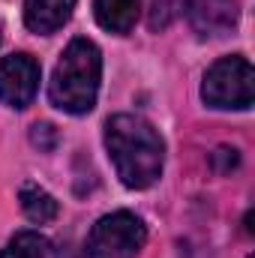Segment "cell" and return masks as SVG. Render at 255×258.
<instances>
[{
	"instance_id": "6da1fadb",
	"label": "cell",
	"mask_w": 255,
	"mask_h": 258,
	"mask_svg": "<svg viewBox=\"0 0 255 258\" xmlns=\"http://www.w3.org/2000/svg\"><path fill=\"white\" fill-rule=\"evenodd\" d=\"M105 150L120 183L129 189H147L162 174L165 141L150 120L138 114H114L105 123Z\"/></svg>"
},
{
	"instance_id": "7a4b0ae2",
	"label": "cell",
	"mask_w": 255,
	"mask_h": 258,
	"mask_svg": "<svg viewBox=\"0 0 255 258\" xmlns=\"http://www.w3.org/2000/svg\"><path fill=\"white\" fill-rule=\"evenodd\" d=\"M102 81V54L90 39H72L66 45L63 57L54 66L48 96L51 105L66 114H87L96 105Z\"/></svg>"
},
{
	"instance_id": "3957f363",
	"label": "cell",
	"mask_w": 255,
	"mask_h": 258,
	"mask_svg": "<svg viewBox=\"0 0 255 258\" xmlns=\"http://www.w3.org/2000/svg\"><path fill=\"white\" fill-rule=\"evenodd\" d=\"M147 243V228L144 222L129 213L117 210L102 216L84 243V258H135Z\"/></svg>"
},
{
	"instance_id": "277c9868",
	"label": "cell",
	"mask_w": 255,
	"mask_h": 258,
	"mask_svg": "<svg viewBox=\"0 0 255 258\" xmlns=\"http://www.w3.org/2000/svg\"><path fill=\"white\" fill-rule=\"evenodd\" d=\"M201 96L210 108H237L252 105V63L243 54L222 57L204 72Z\"/></svg>"
},
{
	"instance_id": "5b68a950",
	"label": "cell",
	"mask_w": 255,
	"mask_h": 258,
	"mask_svg": "<svg viewBox=\"0 0 255 258\" xmlns=\"http://www.w3.org/2000/svg\"><path fill=\"white\" fill-rule=\"evenodd\" d=\"M39 63L30 54H9L0 60V102L9 108H27L39 93Z\"/></svg>"
},
{
	"instance_id": "8992f818",
	"label": "cell",
	"mask_w": 255,
	"mask_h": 258,
	"mask_svg": "<svg viewBox=\"0 0 255 258\" xmlns=\"http://www.w3.org/2000/svg\"><path fill=\"white\" fill-rule=\"evenodd\" d=\"M183 12L198 36H225L240 18L237 0H189Z\"/></svg>"
},
{
	"instance_id": "52a82bcc",
	"label": "cell",
	"mask_w": 255,
	"mask_h": 258,
	"mask_svg": "<svg viewBox=\"0 0 255 258\" xmlns=\"http://www.w3.org/2000/svg\"><path fill=\"white\" fill-rule=\"evenodd\" d=\"M75 3L78 0H24V24L33 33L48 36L69 21Z\"/></svg>"
},
{
	"instance_id": "ba28073f",
	"label": "cell",
	"mask_w": 255,
	"mask_h": 258,
	"mask_svg": "<svg viewBox=\"0 0 255 258\" xmlns=\"http://www.w3.org/2000/svg\"><path fill=\"white\" fill-rule=\"evenodd\" d=\"M141 0H93V15L102 30L123 36L138 21Z\"/></svg>"
},
{
	"instance_id": "9c48e42d",
	"label": "cell",
	"mask_w": 255,
	"mask_h": 258,
	"mask_svg": "<svg viewBox=\"0 0 255 258\" xmlns=\"http://www.w3.org/2000/svg\"><path fill=\"white\" fill-rule=\"evenodd\" d=\"M0 258H57V249L39 231H18L0 249Z\"/></svg>"
},
{
	"instance_id": "30bf717a",
	"label": "cell",
	"mask_w": 255,
	"mask_h": 258,
	"mask_svg": "<svg viewBox=\"0 0 255 258\" xmlns=\"http://www.w3.org/2000/svg\"><path fill=\"white\" fill-rule=\"evenodd\" d=\"M21 210H24V216L30 222L42 225V222H51L60 207H57V201H54L51 192H45L36 183H27V186H21Z\"/></svg>"
},
{
	"instance_id": "8fae6325",
	"label": "cell",
	"mask_w": 255,
	"mask_h": 258,
	"mask_svg": "<svg viewBox=\"0 0 255 258\" xmlns=\"http://www.w3.org/2000/svg\"><path fill=\"white\" fill-rule=\"evenodd\" d=\"M189 0H153L150 6V27L159 30V27H168L177 15H183V6Z\"/></svg>"
}]
</instances>
